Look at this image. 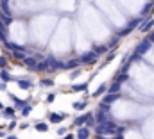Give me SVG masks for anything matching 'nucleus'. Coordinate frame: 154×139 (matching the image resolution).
Here are the masks:
<instances>
[{"label":"nucleus","mask_w":154,"mask_h":139,"mask_svg":"<svg viewBox=\"0 0 154 139\" xmlns=\"http://www.w3.org/2000/svg\"><path fill=\"white\" fill-rule=\"evenodd\" d=\"M95 132H97V134H106V136H109V134H118V127H116V123L113 120H108L106 123L97 125V127H95Z\"/></svg>","instance_id":"1"},{"label":"nucleus","mask_w":154,"mask_h":139,"mask_svg":"<svg viewBox=\"0 0 154 139\" xmlns=\"http://www.w3.org/2000/svg\"><path fill=\"white\" fill-rule=\"evenodd\" d=\"M151 46H152V41H151V39H143V41H140V43L134 46V54L143 55L145 52H149V50H151Z\"/></svg>","instance_id":"2"},{"label":"nucleus","mask_w":154,"mask_h":139,"mask_svg":"<svg viewBox=\"0 0 154 139\" xmlns=\"http://www.w3.org/2000/svg\"><path fill=\"white\" fill-rule=\"evenodd\" d=\"M97 55H99V54H97L95 50H91V52L82 54V55H81V61H82L84 64H91V63H95V61H97Z\"/></svg>","instance_id":"3"},{"label":"nucleus","mask_w":154,"mask_h":139,"mask_svg":"<svg viewBox=\"0 0 154 139\" xmlns=\"http://www.w3.org/2000/svg\"><path fill=\"white\" fill-rule=\"evenodd\" d=\"M120 98H122V93L118 91V93H109V95H106L102 102H106V104H113V102L120 100Z\"/></svg>","instance_id":"4"},{"label":"nucleus","mask_w":154,"mask_h":139,"mask_svg":"<svg viewBox=\"0 0 154 139\" xmlns=\"http://www.w3.org/2000/svg\"><path fill=\"white\" fill-rule=\"evenodd\" d=\"M95 118H97V125L106 123V121L109 120V112H108V111H100V109H99V114H97Z\"/></svg>","instance_id":"5"},{"label":"nucleus","mask_w":154,"mask_h":139,"mask_svg":"<svg viewBox=\"0 0 154 139\" xmlns=\"http://www.w3.org/2000/svg\"><path fill=\"white\" fill-rule=\"evenodd\" d=\"M154 27V18H149V20H143V23L140 25V31L142 32H149Z\"/></svg>","instance_id":"6"},{"label":"nucleus","mask_w":154,"mask_h":139,"mask_svg":"<svg viewBox=\"0 0 154 139\" xmlns=\"http://www.w3.org/2000/svg\"><path fill=\"white\" fill-rule=\"evenodd\" d=\"M48 63H50V68H52V70H61V68H65V64H66V63H61V61L54 59L52 55L48 57Z\"/></svg>","instance_id":"7"},{"label":"nucleus","mask_w":154,"mask_h":139,"mask_svg":"<svg viewBox=\"0 0 154 139\" xmlns=\"http://www.w3.org/2000/svg\"><path fill=\"white\" fill-rule=\"evenodd\" d=\"M23 63H25V66H27L29 70L36 71V66H38V61H36L34 57H25V61H23Z\"/></svg>","instance_id":"8"},{"label":"nucleus","mask_w":154,"mask_h":139,"mask_svg":"<svg viewBox=\"0 0 154 139\" xmlns=\"http://www.w3.org/2000/svg\"><path fill=\"white\" fill-rule=\"evenodd\" d=\"M0 41L2 43H5L7 41V25L0 20Z\"/></svg>","instance_id":"9"},{"label":"nucleus","mask_w":154,"mask_h":139,"mask_svg":"<svg viewBox=\"0 0 154 139\" xmlns=\"http://www.w3.org/2000/svg\"><path fill=\"white\" fill-rule=\"evenodd\" d=\"M90 138V129L88 127H81L77 130V139H88Z\"/></svg>","instance_id":"10"},{"label":"nucleus","mask_w":154,"mask_h":139,"mask_svg":"<svg viewBox=\"0 0 154 139\" xmlns=\"http://www.w3.org/2000/svg\"><path fill=\"white\" fill-rule=\"evenodd\" d=\"M91 116V112H86V114H82V116H79V118H75V121H74V125L75 127H81L82 123H86L88 121V118Z\"/></svg>","instance_id":"11"},{"label":"nucleus","mask_w":154,"mask_h":139,"mask_svg":"<svg viewBox=\"0 0 154 139\" xmlns=\"http://www.w3.org/2000/svg\"><path fill=\"white\" fill-rule=\"evenodd\" d=\"M79 64H82V61H81V57L79 59H72V61H68L66 64H65V70H75Z\"/></svg>","instance_id":"12"},{"label":"nucleus","mask_w":154,"mask_h":139,"mask_svg":"<svg viewBox=\"0 0 154 139\" xmlns=\"http://www.w3.org/2000/svg\"><path fill=\"white\" fill-rule=\"evenodd\" d=\"M16 84H18V87H20V89H29V87L32 86V82H31V80H27V78H20V80H16Z\"/></svg>","instance_id":"13"},{"label":"nucleus","mask_w":154,"mask_h":139,"mask_svg":"<svg viewBox=\"0 0 154 139\" xmlns=\"http://www.w3.org/2000/svg\"><path fill=\"white\" fill-rule=\"evenodd\" d=\"M152 9H154V2H152V0H149V2H147V4H145L143 7H142V16L149 14V13H151Z\"/></svg>","instance_id":"14"},{"label":"nucleus","mask_w":154,"mask_h":139,"mask_svg":"<svg viewBox=\"0 0 154 139\" xmlns=\"http://www.w3.org/2000/svg\"><path fill=\"white\" fill-rule=\"evenodd\" d=\"M143 20H142V16H138V18H134V20H131L129 23H127V29H136V27H140V23H142Z\"/></svg>","instance_id":"15"},{"label":"nucleus","mask_w":154,"mask_h":139,"mask_svg":"<svg viewBox=\"0 0 154 139\" xmlns=\"http://www.w3.org/2000/svg\"><path fill=\"white\" fill-rule=\"evenodd\" d=\"M65 118H66V114H56V112H54V114H50L48 120H50V123H59V121H63Z\"/></svg>","instance_id":"16"},{"label":"nucleus","mask_w":154,"mask_h":139,"mask_svg":"<svg viewBox=\"0 0 154 139\" xmlns=\"http://www.w3.org/2000/svg\"><path fill=\"white\" fill-rule=\"evenodd\" d=\"M34 129H36L38 132H47V130H48V123H41V121H38V123H34Z\"/></svg>","instance_id":"17"},{"label":"nucleus","mask_w":154,"mask_h":139,"mask_svg":"<svg viewBox=\"0 0 154 139\" xmlns=\"http://www.w3.org/2000/svg\"><path fill=\"white\" fill-rule=\"evenodd\" d=\"M0 20H2L5 25L13 23V16H11V14H5V13H2V11H0Z\"/></svg>","instance_id":"18"},{"label":"nucleus","mask_w":154,"mask_h":139,"mask_svg":"<svg viewBox=\"0 0 154 139\" xmlns=\"http://www.w3.org/2000/svg\"><path fill=\"white\" fill-rule=\"evenodd\" d=\"M50 66V63H48V59H45V61H41L38 63V66H36V71H45V70Z\"/></svg>","instance_id":"19"},{"label":"nucleus","mask_w":154,"mask_h":139,"mask_svg":"<svg viewBox=\"0 0 154 139\" xmlns=\"http://www.w3.org/2000/svg\"><path fill=\"white\" fill-rule=\"evenodd\" d=\"M2 116H4V118H13V116H14V109H13V107H5V109L2 111Z\"/></svg>","instance_id":"20"},{"label":"nucleus","mask_w":154,"mask_h":139,"mask_svg":"<svg viewBox=\"0 0 154 139\" xmlns=\"http://www.w3.org/2000/svg\"><path fill=\"white\" fill-rule=\"evenodd\" d=\"M108 89H109V87H108L106 84H102V86H99V87H97V91L93 93V96H100V95H102L104 91H108Z\"/></svg>","instance_id":"21"},{"label":"nucleus","mask_w":154,"mask_h":139,"mask_svg":"<svg viewBox=\"0 0 154 139\" xmlns=\"http://www.w3.org/2000/svg\"><path fill=\"white\" fill-rule=\"evenodd\" d=\"M120 86H122V84L115 80V82H113V84L109 86V89H108V91H109V93H118V91H120Z\"/></svg>","instance_id":"22"},{"label":"nucleus","mask_w":154,"mask_h":139,"mask_svg":"<svg viewBox=\"0 0 154 139\" xmlns=\"http://www.w3.org/2000/svg\"><path fill=\"white\" fill-rule=\"evenodd\" d=\"M9 96H11V100H13V102H14V105H16V107H25V102H23V100H20V98H16V96H14V95H9Z\"/></svg>","instance_id":"23"},{"label":"nucleus","mask_w":154,"mask_h":139,"mask_svg":"<svg viewBox=\"0 0 154 139\" xmlns=\"http://www.w3.org/2000/svg\"><path fill=\"white\" fill-rule=\"evenodd\" d=\"M93 50H95L99 55H102V54H106V52H108V46H104V45H99V46H95Z\"/></svg>","instance_id":"24"},{"label":"nucleus","mask_w":154,"mask_h":139,"mask_svg":"<svg viewBox=\"0 0 154 139\" xmlns=\"http://www.w3.org/2000/svg\"><path fill=\"white\" fill-rule=\"evenodd\" d=\"M0 78H2L4 82H9V80H11V75H9V71L2 70V71H0Z\"/></svg>","instance_id":"25"},{"label":"nucleus","mask_w":154,"mask_h":139,"mask_svg":"<svg viewBox=\"0 0 154 139\" xmlns=\"http://www.w3.org/2000/svg\"><path fill=\"white\" fill-rule=\"evenodd\" d=\"M115 80H116V82H120V84H124V82L127 80V73H124V71H122L120 75H116V78H115Z\"/></svg>","instance_id":"26"},{"label":"nucleus","mask_w":154,"mask_h":139,"mask_svg":"<svg viewBox=\"0 0 154 139\" xmlns=\"http://www.w3.org/2000/svg\"><path fill=\"white\" fill-rule=\"evenodd\" d=\"M86 87H88L86 82H84V84H75V86H74V91H84Z\"/></svg>","instance_id":"27"},{"label":"nucleus","mask_w":154,"mask_h":139,"mask_svg":"<svg viewBox=\"0 0 154 139\" xmlns=\"http://www.w3.org/2000/svg\"><path fill=\"white\" fill-rule=\"evenodd\" d=\"M84 107H86V102H75V104H74V109H75V111H82Z\"/></svg>","instance_id":"28"},{"label":"nucleus","mask_w":154,"mask_h":139,"mask_svg":"<svg viewBox=\"0 0 154 139\" xmlns=\"http://www.w3.org/2000/svg\"><path fill=\"white\" fill-rule=\"evenodd\" d=\"M14 57H16V59H20V61H25V57H27V55H25V52H14Z\"/></svg>","instance_id":"29"},{"label":"nucleus","mask_w":154,"mask_h":139,"mask_svg":"<svg viewBox=\"0 0 154 139\" xmlns=\"http://www.w3.org/2000/svg\"><path fill=\"white\" fill-rule=\"evenodd\" d=\"M41 86H48V87H50V86H54V80H52V78H43V80H41Z\"/></svg>","instance_id":"30"},{"label":"nucleus","mask_w":154,"mask_h":139,"mask_svg":"<svg viewBox=\"0 0 154 139\" xmlns=\"http://www.w3.org/2000/svg\"><path fill=\"white\" fill-rule=\"evenodd\" d=\"M31 109H32L31 105H25L23 111H22V116H29V114H31Z\"/></svg>","instance_id":"31"},{"label":"nucleus","mask_w":154,"mask_h":139,"mask_svg":"<svg viewBox=\"0 0 154 139\" xmlns=\"http://www.w3.org/2000/svg\"><path fill=\"white\" fill-rule=\"evenodd\" d=\"M5 66H7V59H5V57H2V55H0V68L4 70V68H5Z\"/></svg>","instance_id":"32"},{"label":"nucleus","mask_w":154,"mask_h":139,"mask_svg":"<svg viewBox=\"0 0 154 139\" xmlns=\"http://www.w3.org/2000/svg\"><path fill=\"white\" fill-rule=\"evenodd\" d=\"M65 134H66V129L65 127H59L57 129V136H65Z\"/></svg>","instance_id":"33"},{"label":"nucleus","mask_w":154,"mask_h":139,"mask_svg":"<svg viewBox=\"0 0 154 139\" xmlns=\"http://www.w3.org/2000/svg\"><path fill=\"white\" fill-rule=\"evenodd\" d=\"M54 98H56V95H52V93H50V95H47V102H48V104H52V102H54Z\"/></svg>","instance_id":"34"},{"label":"nucleus","mask_w":154,"mask_h":139,"mask_svg":"<svg viewBox=\"0 0 154 139\" xmlns=\"http://www.w3.org/2000/svg\"><path fill=\"white\" fill-rule=\"evenodd\" d=\"M79 73H81V70H74V71H72V78H75Z\"/></svg>","instance_id":"35"},{"label":"nucleus","mask_w":154,"mask_h":139,"mask_svg":"<svg viewBox=\"0 0 154 139\" xmlns=\"http://www.w3.org/2000/svg\"><path fill=\"white\" fill-rule=\"evenodd\" d=\"M14 127H16V123H14V121H11V123H9V127H7V129H9V130H13V129H14Z\"/></svg>","instance_id":"36"},{"label":"nucleus","mask_w":154,"mask_h":139,"mask_svg":"<svg viewBox=\"0 0 154 139\" xmlns=\"http://www.w3.org/2000/svg\"><path fill=\"white\" fill-rule=\"evenodd\" d=\"M5 84L7 82H0V91H5Z\"/></svg>","instance_id":"37"},{"label":"nucleus","mask_w":154,"mask_h":139,"mask_svg":"<svg viewBox=\"0 0 154 139\" xmlns=\"http://www.w3.org/2000/svg\"><path fill=\"white\" fill-rule=\"evenodd\" d=\"M97 139H108V138H104V134H97Z\"/></svg>","instance_id":"38"},{"label":"nucleus","mask_w":154,"mask_h":139,"mask_svg":"<svg viewBox=\"0 0 154 139\" xmlns=\"http://www.w3.org/2000/svg\"><path fill=\"white\" fill-rule=\"evenodd\" d=\"M63 139H75V136H72V134H68L66 138H63Z\"/></svg>","instance_id":"39"},{"label":"nucleus","mask_w":154,"mask_h":139,"mask_svg":"<svg viewBox=\"0 0 154 139\" xmlns=\"http://www.w3.org/2000/svg\"><path fill=\"white\" fill-rule=\"evenodd\" d=\"M115 139H124V136H122V134H116V138Z\"/></svg>","instance_id":"40"},{"label":"nucleus","mask_w":154,"mask_h":139,"mask_svg":"<svg viewBox=\"0 0 154 139\" xmlns=\"http://www.w3.org/2000/svg\"><path fill=\"white\" fill-rule=\"evenodd\" d=\"M0 4H9V0H0Z\"/></svg>","instance_id":"41"},{"label":"nucleus","mask_w":154,"mask_h":139,"mask_svg":"<svg viewBox=\"0 0 154 139\" xmlns=\"http://www.w3.org/2000/svg\"><path fill=\"white\" fill-rule=\"evenodd\" d=\"M5 139H18L16 136H9V138H5Z\"/></svg>","instance_id":"42"},{"label":"nucleus","mask_w":154,"mask_h":139,"mask_svg":"<svg viewBox=\"0 0 154 139\" xmlns=\"http://www.w3.org/2000/svg\"><path fill=\"white\" fill-rule=\"evenodd\" d=\"M149 39H151V41H152V43H154V32H152V34H151V37H149Z\"/></svg>","instance_id":"43"},{"label":"nucleus","mask_w":154,"mask_h":139,"mask_svg":"<svg viewBox=\"0 0 154 139\" xmlns=\"http://www.w3.org/2000/svg\"><path fill=\"white\" fill-rule=\"evenodd\" d=\"M0 109H4V105H2V104H0Z\"/></svg>","instance_id":"44"},{"label":"nucleus","mask_w":154,"mask_h":139,"mask_svg":"<svg viewBox=\"0 0 154 139\" xmlns=\"http://www.w3.org/2000/svg\"><path fill=\"white\" fill-rule=\"evenodd\" d=\"M152 2H154V0H152Z\"/></svg>","instance_id":"45"}]
</instances>
